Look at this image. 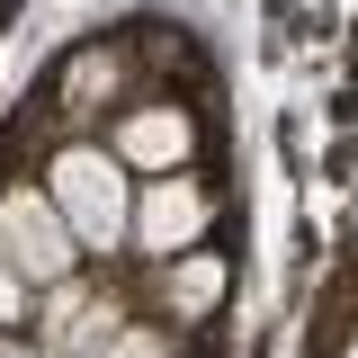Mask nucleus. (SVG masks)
<instances>
[{"label": "nucleus", "instance_id": "1", "mask_svg": "<svg viewBox=\"0 0 358 358\" xmlns=\"http://www.w3.org/2000/svg\"><path fill=\"white\" fill-rule=\"evenodd\" d=\"M63 179H72V206L90 215V233H117V179L99 162H63Z\"/></svg>", "mask_w": 358, "mask_h": 358}, {"label": "nucleus", "instance_id": "2", "mask_svg": "<svg viewBox=\"0 0 358 358\" xmlns=\"http://www.w3.org/2000/svg\"><path fill=\"white\" fill-rule=\"evenodd\" d=\"M9 242H18V260H27V268H63V260H72L63 233H54L36 206H9Z\"/></svg>", "mask_w": 358, "mask_h": 358}, {"label": "nucleus", "instance_id": "3", "mask_svg": "<svg viewBox=\"0 0 358 358\" xmlns=\"http://www.w3.org/2000/svg\"><path fill=\"white\" fill-rule=\"evenodd\" d=\"M188 215H197V197H179V188H171V197L152 206V233H188Z\"/></svg>", "mask_w": 358, "mask_h": 358}, {"label": "nucleus", "instance_id": "4", "mask_svg": "<svg viewBox=\"0 0 358 358\" xmlns=\"http://www.w3.org/2000/svg\"><path fill=\"white\" fill-rule=\"evenodd\" d=\"M0 358H18V350H0Z\"/></svg>", "mask_w": 358, "mask_h": 358}]
</instances>
